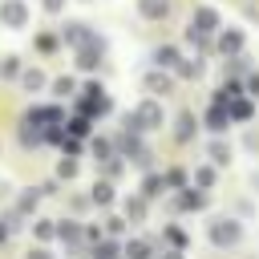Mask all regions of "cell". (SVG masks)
I'll use <instances>...</instances> for the list:
<instances>
[{"label": "cell", "mask_w": 259, "mask_h": 259, "mask_svg": "<svg viewBox=\"0 0 259 259\" xmlns=\"http://www.w3.org/2000/svg\"><path fill=\"white\" fill-rule=\"evenodd\" d=\"M158 125H162V105H158L154 97H146L138 109L125 113V130H130V134H146V130H158Z\"/></svg>", "instance_id": "obj_1"}, {"label": "cell", "mask_w": 259, "mask_h": 259, "mask_svg": "<svg viewBox=\"0 0 259 259\" xmlns=\"http://www.w3.org/2000/svg\"><path fill=\"white\" fill-rule=\"evenodd\" d=\"M239 239H243V227L235 219H214L210 223V243L214 247H239Z\"/></svg>", "instance_id": "obj_2"}, {"label": "cell", "mask_w": 259, "mask_h": 259, "mask_svg": "<svg viewBox=\"0 0 259 259\" xmlns=\"http://www.w3.org/2000/svg\"><path fill=\"white\" fill-rule=\"evenodd\" d=\"M210 32H219V12L214 8H194L186 36H210Z\"/></svg>", "instance_id": "obj_3"}, {"label": "cell", "mask_w": 259, "mask_h": 259, "mask_svg": "<svg viewBox=\"0 0 259 259\" xmlns=\"http://www.w3.org/2000/svg\"><path fill=\"white\" fill-rule=\"evenodd\" d=\"M101 49H105L101 36H89L85 45H77V65H81V69H97V65H101Z\"/></svg>", "instance_id": "obj_4"}, {"label": "cell", "mask_w": 259, "mask_h": 259, "mask_svg": "<svg viewBox=\"0 0 259 259\" xmlns=\"http://www.w3.org/2000/svg\"><path fill=\"white\" fill-rule=\"evenodd\" d=\"M0 20H4L8 28H24V20H28L24 0H4V4H0Z\"/></svg>", "instance_id": "obj_5"}, {"label": "cell", "mask_w": 259, "mask_h": 259, "mask_svg": "<svg viewBox=\"0 0 259 259\" xmlns=\"http://www.w3.org/2000/svg\"><path fill=\"white\" fill-rule=\"evenodd\" d=\"M28 121H32V125H40V130H49V125H61V121H65V113H61L57 105H36V109L28 113Z\"/></svg>", "instance_id": "obj_6"}, {"label": "cell", "mask_w": 259, "mask_h": 259, "mask_svg": "<svg viewBox=\"0 0 259 259\" xmlns=\"http://www.w3.org/2000/svg\"><path fill=\"white\" fill-rule=\"evenodd\" d=\"M219 53H223V57H239V53H243V32H239V28L219 32Z\"/></svg>", "instance_id": "obj_7"}, {"label": "cell", "mask_w": 259, "mask_h": 259, "mask_svg": "<svg viewBox=\"0 0 259 259\" xmlns=\"http://www.w3.org/2000/svg\"><path fill=\"white\" fill-rule=\"evenodd\" d=\"M227 113H231V121H247V117L255 113V105H251V97H239V93H235V97L227 101Z\"/></svg>", "instance_id": "obj_8"}, {"label": "cell", "mask_w": 259, "mask_h": 259, "mask_svg": "<svg viewBox=\"0 0 259 259\" xmlns=\"http://www.w3.org/2000/svg\"><path fill=\"white\" fill-rule=\"evenodd\" d=\"M206 125H210L214 134H227V125H231V113H227V105H219V101H214V105L206 109Z\"/></svg>", "instance_id": "obj_9"}, {"label": "cell", "mask_w": 259, "mask_h": 259, "mask_svg": "<svg viewBox=\"0 0 259 259\" xmlns=\"http://www.w3.org/2000/svg\"><path fill=\"white\" fill-rule=\"evenodd\" d=\"M194 130H198L194 113H190V109H182V113H178V121H174V138H178V142H190V138H194Z\"/></svg>", "instance_id": "obj_10"}, {"label": "cell", "mask_w": 259, "mask_h": 259, "mask_svg": "<svg viewBox=\"0 0 259 259\" xmlns=\"http://www.w3.org/2000/svg\"><path fill=\"white\" fill-rule=\"evenodd\" d=\"M138 12H142L146 20H166V12H170V0H138Z\"/></svg>", "instance_id": "obj_11"}, {"label": "cell", "mask_w": 259, "mask_h": 259, "mask_svg": "<svg viewBox=\"0 0 259 259\" xmlns=\"http://www.w3.org/2000/svg\"><path fill=\"white\" fill-rule=\"evenodd\" d=\"M202 206H206V194H202V186H198V190L190 186V190H182V194H178V210H202Z\"/></svg>", "instance_id": "obj_12"}, {"label": "cell", "mask_w": 259, "mask_h": 259, "mask_svg": "<svg viewBox=\"0 0 259 259\" xmlns=\"http://www.w3.org/2000/svg\"><path fill=\"white\" fill-rule=\"evenodd\" d=\"M146 89H150V93H154V97H158V93H162V97H166V93H170V89H174V81H170V77H166V73H158V69H154V73H146Z\"/></svg>", "instance_id": "obj_13"}, {"label": "cell", "mask_w": 259, "mask_h": 259, "mask_svg": "<svg viewBox=\"0 0 259 259\" xmlns=\"http://www.w3.org/2000/svg\"><path fill=\"white\" fill-rule=\"evenodd\" d=\"M89 36H93V32H89L85 24H65V32H61V40H65V45H73V49H77V45H85Z\"/></svg>", "instance_id": "obj_14"}, {"label": "cell", "mask_w": 259, "mask_h": 259, "mask_svg": "<svg viewBox=\"0 0 259 259\" xmlns=\"http://www.w3.org/2000/svg\"><path fill=\"white\" fill-rule=\"evenodd\" d=\"M57 239H65V243H77V239H85V231H81V223L65 219V223H57Z\"/></svg>", "instance_id": "obj_15"}, {"label": "cell", "mask_w": 259, "mask_h": 259, "mask_svg": "<svg viewBox=\"0 0 259 259\" xmlns=\"http://www.w3.org/2000/svg\"><path fill=\"white\" fill-rule=\"evenodd\" d=\"M40 142H45L40 125H32V121L24 117V125H20V146H40Z\"/></svg>", "instance_id": "obj_16"}, {"label": "cell", "mask_w": 259, "mask_h": 259, "mask_svg": "<svg viewBox=\"0 0 259 259\" xmlns=\"http://www.w3.org/2000/svg\"><path fill=\"white\" fill-rule=\"evenodd\" d=\"M154 61H158V65H162V69H174V65H178V61H182V57H178V49H174V45H162V49H158V53H154Z\"/></svg>", "instance_id": "obj_17"}, {"label": "cell", "mask_w": 259, "mask_h": 259, "mask_svg": "<svg viewBox=\"0 0 259 259\" xmlns=\"http://www.w3.org/2000/svg\"><path fill=\"white\" fill-rule=\"evenodd\" d=\"M158 190H166V178H162V174H146V182H142V198H154Z\"/></svg>", "instance_id": "obj_18"}, {"label": "cell", "mask_w": 259, "mask_h": 259, "mask_svg": "<svg viewBox=\"0 0 259 259\" xmlns=\"http://www.w3.org/2000/svg\"><path fill=\"white\" fill-rule=\"evenodd\" d=\"M125 259H150V243L130 239V243H125Z\"/></svg>", "instance_id": "obj_19"}, {"label": "cell", "mask_w": 259, "mask_h": 259, "mask_svg": "<svg viewBox=\"0 0 259 259\" xmlns=\"http://www.w3.org/2000/svg\"><path fill=\"white\" fill-rule=\"evenodd\" d=\"M210 162H214V166H227V162H231V146L210 142Z\"/></svg>", "instance_id": "obj_20"}, {"label": "cell", "mask_w": 259, "mask_h": 259, "mask_svg": "<svg viewBox=\"0 0 259 259\" xmlns=\"http://www.w3.org/2000/svg\"><path fill=\"white\" fill-rule=\"evenodd\" d=\"M93 202H97V206H109V202H113V186H109V182H97V186H93Z\"/></svg>", "instance_id": "obj_21"}, {"label": "cell", "mask_w": 259, "mask_h": 259, "mask_svg": "<svg viewBox=\"0 0 259 259\" xmlns=\"http://www.w3.org/2000/svg\"><path fill=\"white\" fill-rule=\"evenodd\" d=\"M20 81H24V89H40V85H45V73H40V69H24Z\"/></svg>", "instance_id": "obj_22"}, {"label": "cell", "mask_w": 259, "mask_h": 259, "mask_svg": "<svg viewBox=\"0 0 259 259\" xmlns=\"http://www.w3.org/2000/svg\"><path fill=\"white\" fill-rule=\"evenodd\" d=\"M32 235H36V239H53V235H57V223H49V219H36V223H32Z\"/></svg>", "instance_id": "obj_23"}, {"label": "cell", "mask_w": 259, "mask_h": 259, "mask_svg": "<svg viewBox=\"0 0 259 259\" xmlns=\"http://www.w3.org/2000/svg\"><path fill=\"white\" fill-rule=\"evenodd\" d=\"M0 77H4V81L20 77V61H16V57H4V61H0Z\"/></svg>", "instance_id": "obj_24"}, {"label": "cell", "mask_w": 259, "mask_h": 259, "mask_svg": "<svg viewBox=\"0 0 259 259\" xmlns=\"http://www.w3.org/2000/svg\"><path fill=\"white\" fill-rule=\"evenodd\" d=\"M174 69H178V77H198L202 73V61H178Z\"/></svg>", "instance_id": "obj_25"}, {"label": "cell", "mask_w": 259, "mask_h": 259, "mask_svg": "<svg viewBox=\"0 0 259 259\" xmlns=\"http://www.w3.org/2000/svg\"><path fill=\"white\" fill-rule=\"evenodd\" d=\"M65 130H69V134H77V138H85V134H89L93 125H89V117H73V121H69Z\"/></svg>", "instance_id": "obj_26"}, {"label": "cell", "mask_w": 259, "mask_h": 259, "mask_svg": "<svg viewBox=\"0 0 259 259\" xmlns=\"http://www.w3.org/2000/svg\"><path fill=\"white\" fill-rule=\"evenodd\" d=\"M125 214H130V219L138 223V219L146 214V198H130V202H125Z\"/></svg>", "instance_id": "obj_27"}, {"label": "cell", "mask_w": 259, "mask_h": 259, "mask_svg": "<svg viewBox=\"0 0 259 259\" xmlns=\"http://www.w3.org/2000/svg\"><path fill=\"white\" fill-rule=\"evenodd\" d=\"M194 182H198V186L206 190V186L214 182V170H210V166H198V170H194Z\"/></svg>", "instance_id": "obj_28"}, {"label": "cell", "mask_w": 259, "mask_h": 259, "mask_svg": "<svg viewBox=\"0 0 259 259\" xmlns=\"http://www.w3.org/2000/svg\"><path fill=\"white\" fill-rule=\"evenodd\" d=\"M113 255H117V247H113V243H101V239H97V251H93V259H113Z\"/></svg>", "instance_id": "obj_29"}, {"label": "cell", "mask_w": 259, "mask_h": 259, "mask_svg": "<svg viewBox=\"0 0 259 259\" xmlns=\"http://www.w3.org/2000/svg\"><path fill=\"white\" fill-rule=\"evenodd\" d=\"M32 206H36V190H28V194H24L20 202H16V210H20V214H28Z\"/></svg>", "instance_id": "obj_30"}, {"label": "cell", "mask_w": 259, "mask_h": 259, "mask_svg": "<svg viewBox=\"0 0 259 259\" xmlns=\"http://www.w3.org/2000/svg\"><path fill=\"white\" fill-rule=\"evenodd\" d=\"M166 239H170L174 247H186V231H178V227H166Z\"/></svg>", "instance_id": "obj_31"}, {"label": "cell", "mask_w": 259, "mask_h": 259, "mask_svg": "<svg viewBox=\"0 0 259 259\" xmlns=\"http://www.w3.org/2000/svg\"><path fill=\"white\" fill-rule=\"evenodd\" d=\"M36 49H40V53H53V49H57V36H49V32L36 36Z\"/></svg>", "instance_id": "obj_32"}, {"label": "cell", "mask_w": 259, "mask_h": 259, "mask_svg": "<svg viewBox=\"0 0 259 259\" xmlns=\"http://www.w3.org/2000/svg\"><path fill=\"white\" fill-rule=\"evenodd\" d=\"M57 174H61V178H73V174H77V162H73V158H65V162L57 166Z\"/></svg>", "instance_id": "obj_33"}, {"label": "cell", "mask_w": 259, "mask_h": 259, "mask_svg": "<svg viewBox=\"0 0 259 259\" xmlns=\"http://www.w3.org/2000/svg\"><path fill=\"white\" fill-rule=\"evenodd\" d=\"M53 93H61V97H65V93H73V81H69V77H61V81H53Z\"/></svg>", "instance_id": "obj_34"}, {"label": "cell", "mask_w": 259, "mask_h": 259, "mask_svg": "<svg viewBox=\"0 0 259 259\" xmlns=\"http://www.w3.org/2000/svg\"><path fill=\"white\" fill-rule=\"evenodd\" d=\"M182 178H186L182 170H166V186H182Z\"/></svg>", "instance_id": "obj_35"}, {"label": "cell", "mask_w": 259, "mask_h": 259, "mask_svg": "<svg viewBox=\"0 0 259 259\" xmlns=\"http://www.w3.org/2000/svg\"><path fill=\"white\" fill-rule=\"evenodd\" d=\"M93 154H97V158H105V162H109V142H93Z\"/></svg>", "instance_id": "obj_36"}, {"label": "cell", "mask_w": 259, "mask_h": 259, "mask_svg": "<svg viewBox=\"0 0 259 259\" xmlns=\"http://www.w3.org/2000/svg\"><path fill=\"white\" fill-rule=\"evenodd\" d=\"M65 8V0H45V12H61Z\"/></svg>", "instance_id": "obj_37"}, {"label": "cell", "mask_w": 259, "mask_h": 259, "mask_svg": "<svg viewBox=\"0 0 259 259\" xmlns=\"http://www.w3.org/2000/svg\"><path fill=\"white\" fill-rule=\"evenodd\" d=\"M247 89H251V93H259V73H251V77H247Z\"/></svg>", "instance_id": "obj_38"}, {"label": "cell", "mask_w": 259, "mask_h": 259, "mask_svg": "<svg viewBox=\"0 0 259 259\" xmlns=\"http://www.w3.org/2000/svg\"><path fill=\"white\" fill-rule=\"evenodd\" d=\"M28 259H53V255H49L45 247H36V251H28Z\"/></svg>", "instance_id": "obj_39"}, {"label": "cell", "mask_w": 259, "mask_h": 259, "mask_svg": "<svg viewBox=\"0 0 259 259\" xmlns=\"http://www.w3.org/2000/svg\"><path fill=\"white\" fill-rule=\"evenodd\" d=\"M8 231H12V227H4V223H0V243H4V239H8Z\"/></svg>", "instance_id": "obj_40"}, {"label": "cell", "mask_w": 259, "mask_h": 259, "mask_svg": "<svg viewBox=\"0 0 259 259\" xmlns=\"http://www.w3.org/2000/svg\"><path fill=\"white\" fill-rule=\"evenodd\" d=\"M162 259H182V251H170V255H162Z\"/></svg>", "instance_id": "obj_41"}]
</instances>
